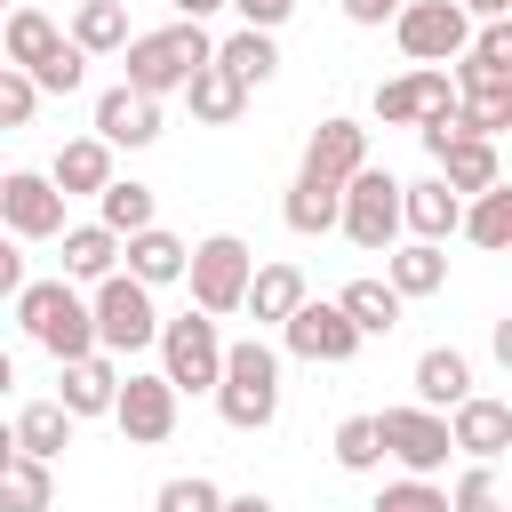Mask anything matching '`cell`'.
<instances>
[{"instance_id": "1", "label": "cell", "mask_w": 512, "mask_h": 512, "mask_svg": "<svg viewBox=\"0 0 512 512\" xmlns=\"http://www.w3.org/2000/svg\"><path fill=\"white\" fill-rule=\"evenodd\" d=\"M216 416L232 424V432H264L272 416H280V352L264 344V336H240V344H224V368H216Z\"/></svg>"}, {"instance_id": "2", "label": "cell", "mask_w": 512, "mask_h": 512, "mask_svg": "<svg viewBox=\"0 0 512 512\" xmlns=\"http://www.w3.org/2000/svg\"><path fill=\"white\" fill-rule=\"evenodd\" d=\"M120 56H128V80L120 88H136V96H176L208 56H216V40H208V24H160V32H128L120 40Z\"/></svg>"}, {"instance_id": "3", "label": "cell", "mask_w": 512, "mask_h": 512, "mask_svg": "<svg viewBox=\"0 0 512 512\" xmlns=\"http://www.w3.org/2000/svg\"><path fill=\"white\" fill-rule=\"evenodd\" d=\"M16 320H24V336L48 352V360H80V352H96V320H88V296L56 272V280H24L16 288Z\"/></svg>"}, {"instance_id": "4", "label": "cell", "mask_w": 512, "mask_h": 512, "mask_svg": "<svg viewBox=\"0 0 512 512\" xmlns=\"http://www.w3.org/2000/svg\"><path fill=\"white\" fill-rule=\"evenodd\" d=\"M248 272H256V248H248L240 232H208V240H192V248H184V288H192V312H208V320L240 312Z\"/></svg>"}, {"instance_id": "5", "label": "cell", "mask_w": 512, "mask_h": 512, "mask_svg": "<svg viewBox=\"0 0 512 512\" xmlns=\"http://www.w3.org/2000/svg\"><path fill=\"white\" fill-rule=\"evenodd\" d=\"M88 320H96V352H112V360H128V352H144V344L160 336V304H152V288L128 280V272H104V280L88 288Z\"/></svg>"}, {"instance_id": "6", "label": "cell", "mask_w": 512, "mask_h": 512, "mask_svg": "<svg viewBox=\"0 0 512 512\" xmlns=\"http://www.w3.org/2000/svg\"><path fill=\"white\" fill-rule=\"evenodd\" d=\"M336 232H344L352 248L384 256V248L400 240V176H384V168H352V176H344V200H336Z\"/></svg>"}, {"instance_id": "7", "label": "cell", "mask_w": 512, "mask_h": 512, "mask_svg": "<svg viewBox=\"0 0 512 512\" xmlns=\"http://www.w3.org/2000/svg\"><path fill=\"white\" fill-rule=\"evenodd\" d=\"M160 376L176 384V400L184 392H208L216 384V368H224V328L208 320V312H176V320H160Z\"/></svg>"}, {"instance_id": "8", "label": "cell", "mask_w": 512, "mask_h": 512, "mask_svg": "<svg viewBox=\"0 0 512 512\" xmlns=\"http://www.w3.org/2000/svg\"><path fill=\"white\" fill-rule=\"evenodd\" d=\"M392 40H400V56H408V64H456V56H464V40H472V16H464L456 0H400Z\"/></svg>"}, {"instance_id": "9", "label": "cell", "mask_w": 512, "mask_h": 512, "mask_svg": "<svg viewBox=\"0 0 512 512\" xmlns=\"http://www.w3.org/2000/svg\"><path fill=\"white\" fill-rule=\"evenodd\" d=\"M376 448L400 464V472H416V480H432V472H448V416L440 408H384L376 416Z\"/></svg>"}, {"instance_id": "10", "label": "cell", "mask_w": 512, "mask_h": 512, "mask_svg": "<svg viewBox=\"0 0 512 512\" xmlns=\"http://www.w3.org/2000/svg\"><path fill=\"white\" fill-rule=\"evenodd\" d=\"M104 416L128 432V448H160V440L176 432V384H168L160 368H128Z\"/></svg>"}, {"instance_id": "11", "label": "cell", "mask_w": 512, "mask_h": 512, "mask_svg": "<svg viewBox=\"0 0 512 512\" xmlns=\"http://www.w3.org/2000/svg\"><path fill=\"white\" fill-rule=\"evenodd\" d=\"M280 344H288L296 360H312V368H344V360H352L368 336H360V328L336 312V296H328V304H320V296H304V304L280 320Z\"/></svg>"}, {"instance_id": "12", "label": "cell", "mask_w": 512, "mask_h": 512, "mask_svg": "<svg viewBox=\"0 0 512 512\" xmlns=\"http://www.w3.org/2000/svg\"><path fill=\"white\" fill-rule=\"evenodd\" d=\"M0 232L8 240H56L64 232V192L48 184V168H8L0 176Z\"/></svg>"}, {"instance_id": "13", "label": "cell", "mask_w": 512, "mask_h": 512, "mask_svg": "<svg viewBox=\"0 0 512 512\" xmlns=\"http://www.w3.org/2000/svg\"><path fill=\"white\" fill-rule=\"evenodd\" d=\"M448 416V448H464L472 464H496L504 448H512V400H496V392H464L456 408H440Z\"/></svg>"}, {"instance_id": "14", "label": "cell", "mask_w": 512, "mask_h": 512, "mask_svg": "<svg viewBox=\"0 0 512 512\" xmlns=\"http://www.w3.org/2000/svg\"><path fill=\"white\" fill-rule=\"evenodd\" d=\"M440 104H456L448 64H416V72H400V80H376V120H384V128H416V120L440 112Z\"/></svg>"}, {"instance_id": "15", "label": "cell", "mask_w": 512, "mask_h": 512, "mask_svg": "<svg viewBox=\"0 0 512 512\" xmlns=\"http://www.w3.org/2000/svg\"><path fill=\"white\" fill-rule=\"evenodd\" d=\"M120 392V360L112 352H80V360H56V408L80 424V416H104Z\"/></svg>"}, {"instance_id": "16", "label": "cell", "mask_w": 512, "mask_h": 512, "mask_svg": "<svg viewBox=\"0 0 512 512\" xmlns=\"http://www.w3.org/2000/svg\"><path fill=\"white\" fill-rule=\"evenodd\" d=\"M96 136L120 152H144V144H160V96H136V88H104L96 96Z\"/></svg>"}, {"instance_id": "17", "label": "cell", "mask_w": 512, "mask_h": 512, "mask_svg": "<svg viewBox=\"0 0 512 512\" xmlns=\"http://www.w3.org/2000/svg\"><path fill=\"white\" fill-rule=\"evenodd\" d=\"M384 288H392L400 304L440 296V288H448V248H440V240H392V248H384Z\"/></svg>"}, {"instance_id": "18", "label": "cell", "mask_w": 512, "mask_h": 512, "mask_svg": "<svg viewBox=\"0 0 512 512\" xmlns=\"http://www.w3.org/2000/svg\"><path fill=\"white\" fill-rule=\"evenodd\" d=\"M352 168H368V128L360 120H320L312 136H304V176H328V184H344Z\"/></svg>"}, {"instance_id": "19", "label": "cell", "mask_w": 512, "mask_h": 512, "mask_svg": "<svg viewBox=\"0 0 512 512\" xmlns=\"http://www.w3.org/2000/svg\"><path fill=\"white\" fill-rule=\"evenodd\" d=\"M456 216H464V192H448L440 176H424V184H400V232H408V240H440V248H448Z\"/></svg>"}, {"instance_id": "20", "label": "cell", "mask_w": 512, "mask_h": 512, "mask_svg": "<svg viewBox=\"0 0 512 512\" xmlns=\"http://www.w3.org/2000/svg\"><path fill=\"white\" fill-rule=\"evenodd\" d=\"M176 96L192 104V120H200V128H232V120L248 112V88H240V80H232V72H224L216 56H208V64H200V72H192V80H184Z\"/></svg>"}, {"instance_id": "21", "label": "cell", "mask_w": 512, "mask_h": 512, "mask_svg": "<svg viewBox=\"0 0 512 512\" xmlns=\"http://www.w3.org/2000/svg\"><path fill=\"white\" fill-rule=\"evenodd\" d=\"M120 272L144 280V288H168V280H184V240L160 232V224H144V232L120 240Z\"/></svg>"}, {"instance_id": "22", "label": "cell", "mask_w": 512, "mask_h": 512, "mask_svg": "<svg viewBox=\"0 0 512 512\" xmlns=\"http://www.w3.org/2000/svg\"><path fill=\"white\" fill-rule=\"evenodd\" d=\"M56 240H64V280H72V288H96L104 272H120V232H104V224H64Z\"/></svg>"}, {"instance_id": "23", "label": "cell", "mask_w": 512, "mask_h": 512, "mask_svg": "<svg viewBox=\"0 0 512 512\" xmlns=\"http://www.w3.org/2000/svg\"><path fill=\"white\" fill-rule=\"evenodd\" d=\"M296 304H304V272H296L288 256H272V264H256V272H248V296H240V312H256L264 328H280Z\"/></svg>"}, {"instance_id": "24", "label": "cell", "mask_w": 512, "mask_h": 512, "mask_svg": "<svg viewBox=\"0 0 512 512\" xmlns=\"http://www.w3.org/2000/svg\"><path fill=\"white\" fill-rule=\"evenodd\" d=\"M464 392H472V352H456V344L416 352V408H456Z\"/></svg>"}, {"instance_id": "25", "label": "cell", "mask_w": 512, "mask_h": 512, "mask_svg": "<svg viewBox=\"0 0 512 512\" xmlns=\"http://www.w3.org/2000/svg\"><path fill=\"white\" fill-rule=\"evenodd\" d=\"M48 184H56L64 200H72V192H104V184H112V144H104V136H72V144L48 160Z\"/></svg>"}, {"instance_id": "26", "label": "cell", "mask_w": 512, "mask_h": 512, "mask_svg": "<svg viewBox=\"0 0 512 512\" xmlns=\"http://www.w3.org/2000/svg\"><path fill=\"white\" fill-rule=\"evenodd\" d=\"M336 200H344V184H328V176H304L296 168V184H288V200H280V224L288 232H336Z\"/></svg>"}, {"instance_id": "27", "label": "cell", "mask_w": 512, "mask_h": 512, "mask_svg": "<svg viewBox=\"0 0 512 512\" xmlns=\"http://www.w3.org/2000/svg\"><path fill=\"white\" fill-rule=\"evenodd\" d=\"M96 224H104V232H120V240H128V232H144V224H160V192H152V184H136V176H112V184L96 192Z\"/></svg>"}, {"instance_id": "28", "label": "cell", "mask_w": 512, "mask_h": 512, "mask_svg": "<svg viewBox=\"0 0 512 512\" xmlns=\"http://www.w3.org/2000/svg\"><path fill=\"white\" fill-rule=\"evenodd\" d=\"M56 40H64V32H56V16H48V8H32V0L0 16V56H8L16 72H32V64H40Z\"/></svg>"}, {"instance_id": "29", "label": "cell", "mask_w": 512, "mask_h": 512, "mask_svg": "<svg viewBox=\"0 0 512 512\" xmlns=\"http://www.w3.org/2000/svg\"><path fill=\"white\" fill-rule=\"evenodd\" d=\"M16 456H40V464H56L64 448H72V416L56 408V400H32V408H16Z\"/></svg>"}, {"instance_id": "30", "label": "cell", "mask_w": 512, "mask_h": 512, "mask_svg": "<svg viewBox=\"0 0 512 512\" xmlns=\"http://www.w3.org/2000/svg\"><path fill=\"white\" fill-rule=\"evenodd\" d=\"M64 40H72L80 56H120V40H128V0H80Z\"/></svg>"}, {"instance_id": "31", "label": "cell", "mask_w": 512, "mask_h": 512, "mask_svg": "<svg viewBox=\"0 0 512 512\" xmlns=\"http://www.w3.org/2000/svg\"><path fill=\"white\" fill-rule=\"evenodd\" d=\"M0 512H56V464L8 456L0 464Z\"/></svg>"}, {"instance_id": "32", "label": "cell", "mask_w": 512, "mask_h": 512, "mask_svg": "<svg viewBox=\"0 0 512 512\" xmlns=\"http://www.w3.org/2000/svg\"><path fill=\"white\" fill-rule=\"evenodd\" d=\"M216 64L240 80V88H264L272 72H280V48H272V32H256V24H240L232 40H216Z\"/></svg>"}, {"instance_id": "33", "label": "cell", "mask_w": 512, "mask_h": 512, "mask_svg": "<svg viewBox=\"0 0 512 512\" xmlns=\"http://www.w3.org/2000/svg\"><path fill=\"white\" fill-rule=\"evenodd\" d=\"M456 232H464L472 248H512V184L472 192V200H464V216H456Z\"/></svg>"}, {"instance_id": "34", "label": "cell", "mask_w": 512, "mask_h": 512, "mask_svg": "<svg viewBox=\"0 0 512 512\" xmlns=\"http://www.w3.org/2000/svg\"><path fill=\"white\" fill-rule=\"evenodd\" d=\"M336 312H344V320H352L360 336H392L408 304H400V296H392L384 280H344V296H336Z\"/></svg>"}, {"instance_id": "35", "label": "cell", "mask_w": 512, "mask_h": 512, "mask_svg": "<svg viewBox=\"0 0 512 512\" xmlns=\"http://www.w3.org/2000/svg\"><path fill=\"white\" fill-rule=\"evenodd\" d=\"M24 80H32V88H40V96H72V88H80V80H88V56H80V48H72V40H56V48H48V56H40V64H32V72H24Z\"/></svg>"}, {"instance_id": "36", "label": "cell", "mask_w": 512, "mask_h": 512, "mask_svg": "<svg viewBox=\"0 0 512 512\" xmlns=\"http://www.w3.org/2000/svg\"><path fill=\"white\" fill-rule=\"evenodd\" d=\"M512 128V88H496V96H456V136H504Z\"/></svg>"}, {"instance_id": "37", "label": "cell", "mask_w": 512, "mask_h": 512, "mask_svg": "<svg viewBox=\"0 0 512 512\" xmlns=\"http://www.w3.org/2000/svg\"><path fill=\"white\" fill-rule=\"evenodd\" d=\"M216 504H224V488L208 472H176V480L152 488V512H216Z\"/></svg>"}, {"instance_id": "38", "label": "cell", "mask_w": 512, "mask_h": 512, "mask_svg": "<svg viewBox=\"0 0 512 512\" xmlns=\"http://www.w3.org/2000/svg\"><path fill=\"white\" fill-rule=\"evenodd\" d=\"M368 512H448V488H440V480L400 472V480H384V488H376V504H368Z\"/></svg>"}, {"instance_id": "39", "label": "cell", "mask_w": 512, "mask_h": 512, "mask_svg": "<svg viewBox=\"0 0 512 512\" xmlns=\"http://www.w3.org/2000/svg\"><path fill=\"white\" fill-rule=\"evenodd\" d=\"M328 448H336L344 472H376V464H384V448H376V416H344Z\"/></svg>"}, {"instance_id": "40", "label": "cell", "mask_w": 512, "mask_h": 512, "mask_svg": "<svg viewBox=\"0 0 512 512\" xmlns=\"http://www.w3.org/2000/svg\"><path fill=\"white\" fill-rule=\"evenodd\" d=\"M448 512H504V480H496V464H464L456 488H448Z\"/></svg>"}, {"instance_id": "41", "label": "cell", "mask_w": 512, "mask_h": 512, "mask_svg": "<svg viewBox=\"0 0 512 512\" xmlns=\"http://www.w3.org/2000/svg\"><path fill=\"white\" fill-rule=\"evenodd\" d=\"M32 112H40V88L16 64H0V128H32Z\"/></svg>"}, {"instance_id": "42", "label": "cell", "mask_w": 512, "mask_h": 512, "mask_svg": "<svg viewBox=\"0 0 512 512\" xmlns=\"http://www.w3.org/2000/svg\"><path fill=\"white\" fill-rule=\"evenodd\" d=\"M224 8H240V24H256V32H280L296 16V0H224Z\"/></svg>"}, {"instance_id": "43", "label": "cell", "mask_w": 512, "mask_h": 512, "mask_svg": "<svg viewBox=\"0 0 512 512\" xmlns=\"http://www.w3.org/2000/svg\"><path fill=\"white\" fill-rule=\"evenodd\" d=\"M16 288H24V240L0 232V296H16Z\"/></svg>"}, {"instance_id": "44", "label": "cell", "mask_w": 512, "mask_h": 512, "mask_svg": "<svg viewBox=\"0 0 512 512\" xmlns=\"http://www.w3.org/2000/svg\"><path fill=\"white\" fill-rule=\"evenodd\" d=\"M344 16H352L360 32H376V24H392V16H400V0H344Z\"/></svg>"}, {"instance_id": "45", "label": "cell", "mask_w": 512, "mask_h": 512, "mask_svg": "<svg viewBox=\"0 0 512 512\" xmlns=\"http://www.w3.org/2000/svg\"><path fill=\"white\" fill-rule=\"evenodd\" d=\"M472 24H496V16H512V0H456Z\"/></svg>"}, {"instance_id": "46", "label": "cell", "mask_w": 512, "mask_h": 512, "mask_svg": "<svg viewBox=\"0 0 512 512\" xmlns=\"http://www.w3.org/2000/svg\"><path fill=\"white\" fill-rule=\"evenodd\" d=\"M168 8H176V16H184V24H208V16H216V8H224V0H168Z\"/></svg>"}, {"instance_id": "47", "label": "cell", "mask_w": 512, "mask_h": 512, "mask_svg": "<svg viewBox=\"0 0 512 512\" xmlns=\"http://www.w3.org/2000/svg\"><path fill=\"white\" fill-rule=\"evenodd\" d=\"M216 512H280V504H272V496H256V488H248V496H224V504H216Z\"/></svg>"}, {"instance_id": "48", "label": "cell", "mask_w": 512, "mask_h": 512, "mask_svg": "<svg viewBox=\"0 0 512 512\" xmlns=\"http://www.w3.org/2000/svg\"><path fill=\"white\" fill-rule=\"evenodd\" d=\"M8 456H16V432H8V424H0V464H8Z\"/></svg>"}, {"instance_id": "49", "label": "cell", "mask_w": 512, "mask_h": 512, "mask_svg": "<svg viewBox=\"0 0 512 512\" xmlns=\"http://www.w3.org/2000/svg\"><path fill=\"white\" fill-rule=\"evenodd\" d=\"M8 384H16V360H8V352H0V392H8Z\"/></svg>"}, {"instance_id": "50", "label": "cell", "mask_w": 512, "mask_h": 512, "mask_svg": "<svg viewBox=\"0 0 512 512\" xmlns=\"http://www.w3.org/2000/svg\"><path fill=\"white\" fill-rule=\"evenodd\" d=\"M0 16H8V0H0Z\"/></svg>"}]
</instances>
